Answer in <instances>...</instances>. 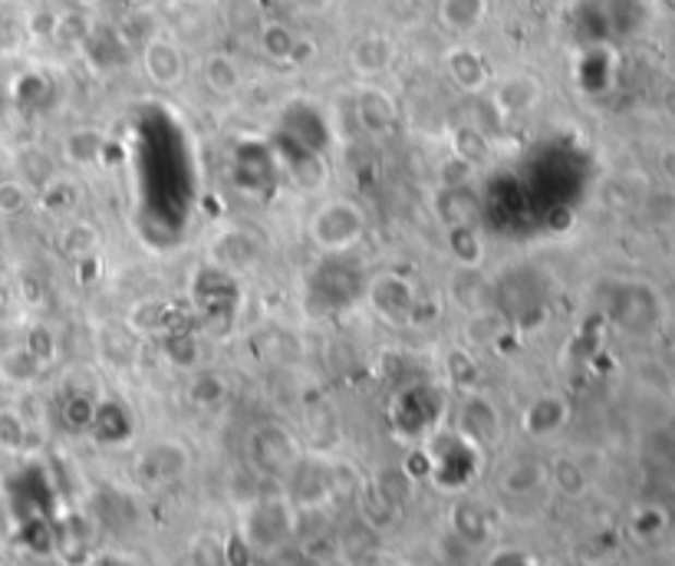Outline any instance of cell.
Listing matches in <instances>:
<instances>
[{"mask_svg": "<svg viewBox=\"0 0 675 566\" xmlns=\"http://www.w3.org/2000/svg\"><path fill=\"white\" fill-rule=\"evenodd\" d=\"M487 14V0H442L438 4V17L448 31H474Z\"/></svg>", "mask_w": 675, "mask_h": 566, "instance_id": "8", "label": "cell"}, {"mask_svg": "<svg viewBox=\"0 0 675 566\" xmlns=\"http://www.w3.org/2000/svg\"><path fill=\"white\" fill-rule=\"evenodd\" d=\"M393 57H396V47H393L389 37L366 34L363 40H357V47L350 53V63L360 76H379L393 67Z\"/></svg>", "mask_w": 675, "mask_h": 566, "instance_id": "4", "label": "cell"}, {"mask_svg": "<svg viewBox=\"0 0 675 566\" xmlns=\"http://www.w3.org/2000/svg\"><path fill=\"white\" fill-rule=\"evenodd\" d=\"M142 70H145L148 83H155L161 89H172L185 80V57L172 40L152 37L142 50Z\"/></svg>", "mask_w": 675, "mask_h": 566, "instance_id": "2", "label": "cell"}, {"mask_svg": "<svg viewBox=\"0 0 675 566\" xmlns=\"http://www.w3.org/2000/svg\"><path fill=\"white\" fill-rule=\"evenodd\" d=\"M67 152H70V158H76V161H93V158L99 155V135L89 132V129L73 132L70 142H67Z\"/></svg>", "mask_w": 675, "mask_h": 566, "instance_id": "10", "label": "cell"}, {"mask_svg": "<svg viewBox=\"0 0 675 566\" xmlns=\"http://www.w3.org/2000/svg\"><path fill=\"white\" fill-rule=\"evenodd\" d=\"M448 73H451V80H455L465 93H478V89H484L487 80H491L484 60H481L474 50H468V47H461V50H455V53L448 57Z\"/></svg>", "mask_w": 675, "mask_h": 566, "instance_id": "7", "label": "cell"}, {"mask_svg": "<svg viewBox=\"0 0 675 566\" xmlns=\"http://www.w3.org/2000/svg\"><path fill=\"white\" fill-rule=\"evenodd\" d=\"M27 208V192L17 181H4L0 184V212L4 215H21Z\"/></svg>", "mask_w": 675, "mask_h": 566, "instance_id": "11", "label": "cell"}, {"mask_svg": "<svg viewBox=\"0 0 675 566\" xmlns=\"http://www.w3.org/2000/svg\"><path fill=\"white\" fill-rule=\"evenodd\" d=\"M541 99V83L531 76V73H511L497 80L494 86V106L504 112V116H521V112H531Z\"/></svg>", "mask_w": 675, "mask_h": 566, "instance_id": "3", "label": "cell"}, {"mask_svg": "<svg viewBox=\"0 0 675 566\" xmlns=\"http://www.w3.org/2000/svg\"><path fill=\"white\" fill-rule=\"evenodd\" d=\"M293 44L297 37L284 27V24H267L261 31V47L270 60H290L293 57Z\"/></svg>", "mask_w": 675, "mask_h": 566, "instance_id": "9", "label": "cell"}, {"mask_svg": "<svg viewBox=\"0 0 675 566\" xmlns=\"http://www.w3.org/2000/svg\"><path fill=\"white\" fill-rule=\"evenodd\" d=\"M366 231V215L350 198H333L316 208V215L306 225V234L323 251H347L353 248Z\"/></svg>", "mask_w": 675, "mask_h": 566, "instance_id": "1", "label": "cell"}, {"mask_svg": "<svg viewBox=\"0 0 675 566\" xmlns=\"http://www.w3.org/2000/svg\"><path fill=\"white\" fill-rule=\"evenodd\" d=\"M202 80L215 96H234L241 86V70L228 53H208L202 63Z\"/></svg>", "mask_w": 675, "mask_h": 566, "instance_id": "6", "label": "cell"}, {"mask_svg": "<svg viewBox=\"0 0 675 566\" xmlns=\"http://www.w3.org/2000/svg\"><path fill=\"white\" fill-rule=\"evenodd\" d=\"M357 112H360V122L370 135H383L393 129L396 122V106H393V96H386L379 86H363L360 89V99H357Z\"/></svg>", "mask_w": 675, "mask_h": 566, "instance_id": "5", "label": "cell"}]
</instances>
